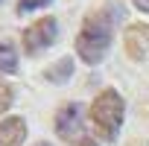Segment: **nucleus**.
Wrapping results in <instances>:
<instances>
[{
	"label": "nucleus",
	"mask_w": 149,
	"mask_h": 146,
	"mask_svg": "<svg viewBox=\"0 0 149 146\" xmlns=\"http://www.w3.org/2000/svg\"><path fill=\"white\" fill-rule=\"evenodd\" d=\"M120 21H123V3H105L88 12L76 35V56L85 64H100L114 44V32Z\"/></svg>",
	"instance_id": "1"
},
{
	"label": "nucleus",
	"mask_w": 149,
	"mask_h": 146,
	"mask_svg": "<svg viewBox=\"0 0 149 146\" xmlns=\"http://www.w3.org/2000/svg\"><path fill=\"white\" fill-rule=\"evenodd\" d=\"M123 117H126V102H123L120 91H114V88L100 91L97 99L91 102V123H94V131H97L105 143H114V140L120 137Z\"/></svg>",
	"instance_id": "2"
},
{
	"label": "nucleus",
	"mask_w": 149,
	"mask_h": 146,
	"mask_svg": "<svg viewBox=\"0 0 149 146\" xmlns=\"http://www.w3.org/2000/svg\"><path fill=\"white\" fill-rule=\"evenodd\" d=\"M56 41H58V21L53 15L38 18L35 24H29L24 29V53L26 56H38L47 47H53Z\"/></svg>",
	"instance_id": "3"
},
{
	"label": "nucleus",
	"mask_w": 149,
	"mask_h": 146,
	"mask_svg": "<svg viewBox=\"0 0 149 146\" xmlns=\"http://www.w3.org/2000/svg\"><path fill=\"white\" fill-rule=\"evenodd\" d=\"M82 120H85V108L82 102H67L56 111V134L64 140H73V134L82 131Z\"/></svg>",
	"instance_id": "4"
},
{
	"label": "nucleus",
	"mask_w": 149,
	"mask_h": 146,
	"mask_svg": "<svg viewBox=\"0 0 149 146\" xmlns=\"http://www.w3.org/2000/svg\"><path fill=\"white\" fill-rule=\"evenodd\" d=\"M123 47H126L129 58H134V61L149 58V24H129V29L123 35Z\"/></svg>",
	"instance_id": "5"
},
{
	"label": "nucleus",
	"mask_w": 149,
	"mask_h": 146,
	"mask_svg": "<svg viewBox=\"0 0 149 146\" xmlns=\"http://www.w3.org/2000/svg\"><path fill=\"white\" fill-rule=\"evenodd\" d=\"M24 140H26V120L24 117L0 120V146H21Z\"/></svg>",
	"instance_id": "6"
},
{
	"label": "nucleus",
	"mask_w": 149,
	"mask_h": 146,
	"mask_svg": "<svg viewBox=\"0 0 149 146\" xmlns=\"http://www.w3.org/2000/svg\"><path fill=\"white\" fill-rule=\"evenodd\" d=\"M70 76H73V58H70V56L58 58L56 64H50V67L44 70V79H47V82H53V85H64Z\"/></svg>",
	"instance_id": "7"
},
{
	"label": "nucleus",
	"mask_w": 149,
	"mask_h": 146,
	"mask_svg": "<svg viewBox=\"0 0 149 146\" xmlns=\"http://www.w3.org/2000/svg\"><path fill=\"white\" fill-rule=\"evenodd\" d=\"M15 70H18V50L9 41H3L0 44V73H15Z\"/></svg>",
	"instance_id": "8"
},
{
	"label": "nucleus",
	"mask_w": 149,
	"mask_h": 146,
	"mask_svg": "<svg viewBox=\"0 0 149 146\" xmlns=\"http://www.w3.org/2000/svg\"><path fill=\"white\" fill-rule=\"evenodd\" d=\"M53 0H18V15H26V12H35V9H44L50 6Z\"/></svg>",
	"instance_id": "9"
},
{
	"label": "nucleus",
	"mask_w": 149,
	"mask_h": 146,
	"mask_svg": "<svg viewBox=\"0 0 149 146\" xmlns=\"http://www.w3.org/2000/svg\"><path fill=\"white\" fill-rule=\"evenodd\" d=\"M12 102H15V91H12V85L0 82V114H3L6 108H12Z\"/></svg>",
	"instance_id": "10"
},
{
	"label": "nucleus",
	"mask_w": 149,
	"mask_h": 146,
	"mask_svg": "<svg viewBox=\"0 0 149 146\" xmlns=\"http://www.w3.org/2000/svg\"><path fill=\"white\" fill-rule=\"evenodd\" d=\"M70 146H100L97 140H91V137H79V140H73Z\"/></svg>",
	"instance_id": "11"
},
{
	"label": "nucleus",
	"mask_w": 149,
	"mask_h": 146,
	"mask_svg": "<svg viewBox=\"0 0 149 146\" xmlns=\"http://www.w3.org/2000/svg\"><path fill=\"white\" fill-rule=\"evenodd\" d=\"M132 3H134V9H140V12L149 15V0H132Z\"/></svg>",
	"instance_id": "12"
},
{
	"label": "nucleus",
	"mask_w": 149,
	"mask_h": 146,
	"mask_svg": "<svg viewBox=\"0 0 149 146\" xmlns=\"http://www.w3.org/2000/svg\"><path fill=\"white\" fill-rule=\"evenodd\" d=\"M35 146H50V143H47V140H38V143H35Z\"/></svg>",
	"instance_id": "13"
}]
</instances>
